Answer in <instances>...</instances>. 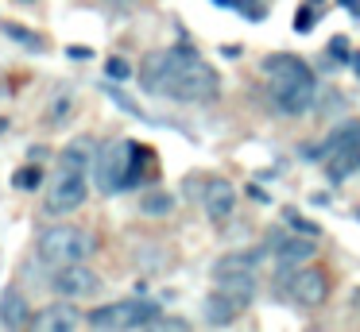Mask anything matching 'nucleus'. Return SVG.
Listing matches in <instances>:
<instances>
[{
  "instance_id": "f257e3e1",
  "label": "nucleus",
  "mask_w": 360,
  "mask_h": 332,
  "mask_svg": "<svg viewBox=\"0 0 360 332\" xmlns=\"http://www.w3.org/2000/svg\"><path fill=\"white\" fill-rule=\"evenodd\" d=\"M140 81L148 93H159V97H171V100H213L221 89L217 74L190 46H171V51L148 54L140 66Z\"/></svg>"
},
{
  "instance_id": "f03ea898",
  "label": "nucleus",
  "mask_w": 360,
  "mask_h": 332,
  "mask_svg": "<svg viewBox=\"0 0 360 332\" xmlns=\"http://www.w3.org/2000/svg\"><path fill=\"white\" fill-rule=\"evenodd\" d=\"M264 77H267V97H271V105L283 116H302L306 108H314L318 89H314V74L302 58L271 54L264 66Z\"/></svg>"
},
{
  "instance_id": "7ed1b4c3",
  "label": "nucleus",
  "mask_w": 360,
  "mask_h": 332,
  "mask_svg": "<svg viewBox=\"0 0 360 332\" xmlns=\"http://www.w3.org/2000/svg\"><path fill=\"white\" fill-rule=\"evenodd\" d=\"M140 147L128 139H112L101 154H97V185L101 193H120L128 185L140 182Z\"/></svg>"
},
{
  "instance_id": "20e7f679",
  "label": "nucleus",
  "mask_w": 360,
  "mask_h": 332,
  "mask_svg": "<svg viewBox=\"0 0 360 332\" xmlns=\"http://www.w3.org/2000/svg\"><path fill=\"white\" fill-rule=\"evenodd\" d=\"M89 251H94V244H89V236L82 228H74V224H51V228H43L35 255L47 267H70V263H86Z\"/></svg>"
},
{
  "instance_id": "39448f33",
  "label": "nucleus",
  "mask_w": 360,
  "mask_h": 332,
  "mask_svg": "<svg viewBox=\"0 0 360 332\" xmlns=\"http://www.w3.org/2000/svg\"><path fill=\"white\" fill-rule=\"evenodd\" d=\"M89 328H159V309L151 301H117L86 313Z\"/></svg>"
},
{
  "instance_id": "423d86ee",
  "label": "nucleus",
  "mask_w": 360,
  "mask_h": 332,
  "mask_svg": "<svg viewBox=\"0 0 360 332\" xmlns=\"http://www.w3.org/2000/svg\"><path fill=\"white\" fill-rule=\"evenodd\" d=\"M86 197H89L86 170L63 166L55 174V182L47 185V193H43V205H47L51 216H70V213H78V208L86 205Z\"/></svg>"
},
{
  "instance_id": "0eeeda50",
  "label": "nucleus",
  "mask_w": 360,
  "mask_h": 332,
  "mask_svg": "<svg viewBox=\"0 0 360 332\" xmlns=\"http://www.w3.org/2000/svg\"><path fill=\"white\" fill-rule=\"evenodd\" d=\"M97 286H101V278H97V270H89L86 263H70V267H55V274H51V290L58 293V298H89V293H97Z\"/></svg>"
},
{
  "instance_id": "6e6552de",
  "label": "nucleus",
  "mask_w": 360,
  "mask_h": 332,
  "mask_svg": "<svg viewBox=\"0 0 360 332\" xmlns=\"http://www.w3.org/2000/svg\"><path fill=\"white\" fill-rule=\"evenodd\" d=\"M283 282H287V293H290V298H295L298 305H306V309L321 305V301L329 298V278L321 274V270H314V267L290 270V274H283Z\"/></svg>"
},
{
  "instance_id": "1a4fd4ad",
  "label": "nucleus",
  "mask_w": 360,
  "mask_h": 332,
  "mask_svg": "<svg viewBox=\"0 0 360 332\" xmlns=\"http://www.w3.org/2000/svg\"><path fill=\"white\" fill-rule=\"evenodd\" d=\"M275 247V263H279V274H290L298 270L306 259H314V236H275L271 239Z\"/></svg>"
},
{
  "instance_id": "9d476101",
  "label": "nucleus",
  "mask_w": 360,
  "mask_h": 332,
  "mask_svg": "<svg viewBox=\"0 0 360 332\" xmlns=\"http://www.w3.org/2000/svg\"><path fill=\"white\" fill-rule=\"evenodd\" d=\"M78 324H86V317L74 309L70 298H63L58 305H47V309H43V313L32 321V328H39V332H74Z\"/></svg>"
},
{
  "instance_id": "9b49d317",
  "label": "nucleus",
  "mask_w": 360,
  "mask_h": 332,
  "mask_svg": "<svg viewBox=\"0 0 360 332\" xmlns=\"http://www.w3.org/2000/svg\"><path fill=\"white\" fill-rule=\"evenodd\" d=\"M202 205H205V213H210V220H229L233 208H236V190L225 178H213L202 190Z\"/></svg>"
},
{
  "instance_id": "f8f14e48",
  "label": "nucleus",
  "mask_w": 360,
  "mask_h": 332,
  "mask_svg": "<svg viewBox=\"0 0 360 332\" xmlns=\"http://www.w3.org/2000/svg\"><path fill=\"white\" fill-rule=\"evenodd\" d=\"M264 259H267V251H259V247H252V251H229L213 263V278H221V274H259Z\"/></svg>"
},
{
  "instance_id": "ddd939ff",
  "label": "nucleus",
  "mask_w": 360,
  "mask_h": 332,
  "mask_svg": "<svg viewBox=\"0 0 360 332\" xmlns=\"http://www.w3.org/2000/svg\"><path fill=\"white\" fill-rule=\"evenodd\" d=\"M236 313H240V305H236L233 298H225V293L213 286V293H205L202 301V321L213 324V328H229V324L236 321Z\"/></svg>"
},
{
  "instance_id": "4468645a",
  "label": "nucleus",
  "mask_w": 360,
  "mask_h": 332,
  "mask_svg": "<svg viewBox=\"0 0 360 332\" xmlns=\"http://www.w3.org/2000/svg\"><path fill=\"white\" fill-rule=\"evenodd\" d=\"M24 324H32V317H27V298H24V290L8 286V290L0 293V328H24Z\"/></svg>"
},
{
  "instance_id": "2eb2a0df",
  "label": "nucleus",
  "mask_w": 360,
  "mask_h": 332,
  "mask_svg": "<svg viewBox=\"0 0 360 332\" xmlns=\"http://www.w3.org/2000/svg\"><path fill=\"white\" fill-rule=\"evenodd\" d=\"M352 147H360V124H341V128H333L326 139H321V147H318V162H329L333 154L352 151Z\"/></svg>"
},
{
  "instance_id": "dca6fc26",
  "label": "nucleus",
  "mask_w": 360,
  "mask_h": 332,
  "mask_svg": "<svg viewBox=\"0 0 360 332\" xmlns=\"http://www.w3.org/2000/svg\"><path fill=\"white\" fill-rule=\"evenodd\" d=\"M217 282V290L225 293V298H233L240 309H248L252 301H256V274H221L213 278Z\"/></svg>"
},
{
  "instance_id": "f3484780",
  "label": "nucleus",
  "mask_w": 360,
  "mask_h": 332,
  "mask_svg": "<svg viewBox=\"0 0 360 332\" xmlns=\"http://www.w3.org/2000/svg\"><path fill=\"white\" fill-rule=\"evenodd\" d=\"M356 170H360V147L341 151V154H333V159L326 162V174L333 178V182H345V178H352Z\"/></svg>"
},
{
  "instance_id": "a211bd4d",
  "label": "nucleus",
  "mask_w": 360,
  "mask_h": 332,
  "mask_svg": "<svg viewBox=\"0 0 360 332\" xmlns=\"http://www.w3.org/2000/svg\"><path fill=\"white\" fill-rule=\"evenodd\" d=\"M174 208V193H167V190H143V197H140V213L143 216H167Z\"/></svg>"
},
{
  "instance_id": "6ab92c4d",
  "label": "nucleus",
  "mask_w": 360,
  "mask_h": 332,
  "mask_svg": "<svg viewBox=\"0 0 360 332\" xmlns=\"http://www.w3.org/2000/svg\"><path fill=\"white\" fill-rule=\"evenodd\" d=\"M58 162H63V166H70V170H86V166H89V143H86V139L70 143V147L63 151V159H58Z\"/></svg>"
},
{
  "instance_id": "aec40b11",
  "label": "nucleus",
  "mask_w": 360,
  "mask_h": 332,
  "mask_svg": "<svg viewBox=\"0 0 360 332\" xmlns=\"http://www.w3.org/2000/svg\"><path fill=\"white\" fill-rule=\"evenodd\" d=\"M4 35H8L12 43L27 46V51H43V39H35V31H27L24 23H4Z\"/></svg>"
},
{
  "instance_id": "412c9836",
  "label": "nucleus",
  "mask_w": 360,
  "mask_h": 332,
  "mask_svg": "<svg viewBox=\"0 0 360 332\" xmlns=\"http://www.w3.org/2000/svg\"><path fill=\"white\" fill-rule=\"evenodd\" d=\"M105 97H109V100H112V105H117V108H124V112L140 116V120H151V116L143 112V108L136 105V100H128V97H124V93H120V89H105Z\"/></svg>"
},
{
  "instance_id": "4be33fe9",
  "label": "nucleus",
  "mask_w": 360,
  "mask_h": 332,
  "mask_svg": "<svg viewBox=\"0 0 360 332\" xmlns=\"http://www.w3.org/2000/svg\"><path fill=\"white\" fill-rule=\"evenodd\" d=\"M12 185H16V190H35V185H43V174L35 166H24V170L12 174Z\"/></svg>"
},
{
  "instance_id": "5701e85b",
  "label": "nucleus",
  "mask_w": 360,
  "mask_h": 332,
  "mask_svg": "<svg viewBox=\"0 0 360 332\" xmlns=\"http://www.w3.org/2000/svg\"><path fill=\"white\" fill-rule=\"evenodd\" d=\"M105 77H112V81H128V77H132V66H128L124 58H109L105 62Z\"/></svg>"
},
{
  "instance_id": "b1692460",
  "label": "nucleus",
  "mask_w": 360,
  "mask_h": 332,
  "mask_svg": "<svg viewBox=\"0 0 360 332\" xmlns=\"http://www.w3.org/2000/svg\"><path fill=\"white\" fill-rule=\"evenodd\" d=\"M287 224L295 232H306V236H318V224H310L306 216H298V213H287Z\"/></svg>"
},
{
  "instance_id": "393cba45",
  "label": "nucleus",
  "mask_w": 360,
  "mask_h": 332,
  "mask_svg": "<svg viewBox=\"0 0 360 332\" xmlns=\"http://www.w3.org/2000/svg\"><path fill=\"white\" fill-rule=\"evenodd\" d=\"M236 8H240L248 20H264V8H256V0H236Z\"/></svg>"
},
{
  "instance_id": "a878e982",
  "label": "nucleus",
  "mask_w": 360,
  "mask_h": 332,
  "mask_svg": "<svg viewBox=\"0 0 360 332\" xmlns=\"http://www.w3.org/2000/svg\"><path fill=\"white\" fill-rule=\"evenodd\" d=\"M310 23H314V12H310V8H302V12H298V20H295V27L298 31H310Z\"/></svg>"
},
{
  "instance_id": "bb28decb",
  "label": "nucleus",
  "mask_w": 360,
  "mask_h": 332,
  "mask_svg": "<svg viewBox=\"0 0 360 332\" xmlns=\"http://www.w3.org/2000/svg\"><path fill=\"white\" fill-rule=\"evenodd\" d=\"M66 54H70V58H94L89 46H66Z\"/></svg>"
},
{
  "instance_id": "cd10ccee",
  "label": "nucleus",
  "mask_w": 360,
  "mask_h": 332,
  "mask_svg": "<svg viewBox=\"0 0 360 332\" xmlns=\"http://www.w3.org/2000/svg\"><path fill=\"white\" fill-rule=\"evenodd\" d=\"M248 193L259 201V205H267V201H271V197H267V190H259V185H248Z\"/></svg>"
},
{
  "instance_id": "c85d7f7f",
  "label": "nucleus",
  "mask_w": 360,
  "mask_h": 332,
  "mask_svg": "<svg viewBox=\"0 0 360 332\" xmlns=\"http://www.w3.org/2000/svg\"><path fill=\"white\" fill-rule=\"evenodd\" d=\"M333 54H341V58L349 54V46H345V39H333Z\"/></svg>"
},
{
  "instance_id": "c756f323",
  "label": "nucleus",
  "mask_w": 360,
  "mask_h": 332,
  "mask_svg": "<svg viewBox=\"0 0 360 332\" xmlns=\"http://www.w3.org/2000/svg\"><path fill=\"white\" fill-rule=\"evenodd\" d=\"M341 8H349L352 15H360V0H341Z\"/></svg>"
},
{
  "instance_id": "7c9ffc66",
  "label": "nucleus",
  "mask_w": 360,
  "mask_h": 332,
  "mask_svg": "<svg viewBox=\"0 0 360 332\" xmlns=\"http://www.w3.org/2000/svg\"><path fill=\"white\" fill-rule=\"evenodd\" d=\"M349 66H352V69H356V74H360V54H349Z\"/></svg>"
},
{
  "instance_id": "2f4dec72",
  "label": "nucleus",
  "mask_w": 360,
  "mask_h": 332,
  "mask_svg": "<svg viewBox=\"0 0 360 332\" xmlns=\"http://www.w3.org/2000/svg\"><path fill=\"white\" fill-rule=\"evenodd\" d=\"M16 4H43V0H16Z\"/></svg>"
},
{
  "instance_id": "473e14b6",
  "label": "nucleus",
  "mask_w": 360,
  "mask_h": 332,
  "mask_svg": "<svg viewBox=\"0 0 360 332\" xmlns=\"http://www.w3.org/2000/svg\"><path fill=\"white\" fill-rule=\"evenodd\" d=\"M4 128H8V120H4V116H0V131H4Z\"/></svg>"
},
{
  "instance_id": "72a5a7b5",
  "label": "nucleus",
  "mask_w": 360,
  "mask_h": 332,
  "mask_svg": "<svg viewBox=\"0 0 360 332\" xmlns=\"http://www.w3.org/2000/svg\"><path fill=\"white\" fill-rule=\"evenodd\" d=\"M217 4H221V8H229V4H233V0H217Z\"/></svg>"
},
{
  "instance_id": "f704fd0d",
  "label": "nucleus",
  "mask_w": 360,
  "mask_h": 332,
  "mask_svg": "<svg viewBox=\"0 0 360 332\" xmlns=\"http://www.w3.org/2000/svg\"><path fill=\"white\" fill-rule=\"evenodd\" d=\"M0 93H4V89H0Z\"/></svg>"
}]
</instances>
